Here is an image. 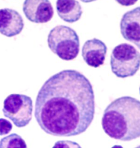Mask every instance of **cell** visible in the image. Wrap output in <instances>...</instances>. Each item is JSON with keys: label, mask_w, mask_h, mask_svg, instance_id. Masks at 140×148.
Here are the masks:
<instances>
[{"label": "cell", "mask_w": 140, "mask_h": 148, "mask_svg": "<svg viewBox=\"0 0 140 148\" xmlns=\"http://www.w3.org/2000/svg\"></svg>", "instance_id": "15"}, {"label": "cell", "mask_w": 140, "mask_h": 148, "mask_svg": "<svg viewBox=\"0 0 140 148\" xmlns=\"http://www.w3.org/2000/svg\"><path fill=\"white\" fill-rule=\"evenodd\" d=\"M80 1H81L82 2H84V3H90V2H92L95 1L97 0H80Z\"/></svg>", "instance_id": "14"}, {"label": "cell", "mask_w": 140, "mask_h": 148, "mask_svg": "<svg viewBox=\"0 0 140 148\" xmlns=\"http://www.w3.org/2000/svg\"><path fill=\"white\" fill-rule=\"evenodd\" d=\"M120 5L123 6H133L135 5L138 0H115Z\"/></svg>", "instance_id": "13"}, {"label": "cell", "mask_w": 140, "mask_h": 148, "mask_svg": "<svg viewBox=\"0 0 140 148\" xmlns=\"http://www.w3.org/2000/svg\"><path fill=\"white\" fill-rule=\"evenodd\" d=\"M22 10L28 21L37 24L47 23L54 16L49 0H25Z\"/></svg>", "instance_id": "6"}, {"label": "cell", "mask_w": 140, "mask_h": 148, "mask_svg": "<svg viewBox=\"0 0 140 148\" xmlns=\"http://www.w3.org/2000/svg\"><path fill=\"white\" fill-rule=\"evenodd\" d=\"M94 115L92 85L76 70H64L52 75L36 97L35 119L43 131L53 136L72 137L83 133Z\"/></svg>", "instance_id": "1"}, {"label": "cell", "mask_w": 140, "mask_h": 148, "mask_svg": "<svg viewBox=\"0 0 140 148\" xmlns=\"http://www.w3.org/2000/svg\"><path fill=\"white\" fill-rule=\"evenodd\" d=\"M56 8L59 17L67 23L77 22L83 14L82 6L77 0H57Z\"/></svg>", "instance_id": "10"}, {"label": "cell", "mask_w": 140, "mask_h": 148, "mask_svg": "<svg viewBox=\"0 0 140 148\" xmlns=\"http://www.w3.org/2000/svg\"><path fill=\"white\" fill-rule=\"evenodd\" d=\"M101 124L113 139L128 142L140 138V100L128 96L114 100L105 110Z\"/></svg>", "instance_id": "2"}, {"label": "cell", "mask_w": 140, "mask_h": 148, "mask_svg": "<svg viewBox=\"0 0 140 148\" xmlns=\"http://www.w3.org/2000/svg\"><path fill=\"white\" fill-rule=\"evenodd\" d=\"M47 42L51 51L63 60L71 61L78 55V35L69 27L60 25L52 29L48 36Z\"/></svg>", "instance_id": "3"}, {"label": "cell", "mask_w": 140, "mask_h": 148, "mask_svg": "<svg viewBox=\"0 0 140 148\" xmlns=\"http://www.w3.org/2000/svg\"><path fill=\"white\" fill-rule=\"evenodd\" d=\"M107 51V47L103 41L93 38L85 42L82 47V56L88 66L97 68L104 63Z\"/></svg>", "instance_id": "8"}, {"label": "cell", "mask_w": 140, "mask_h": 148, "mask_svg": "<svg viewBox=\"0 0 140 148\" xmlns=\"http://www.w3.org/2000/svg\"><path fill=\"white\" fill-rule=\"evenodd\" d=\"M24 27V20L17 11L3 8L0 10V33L8 38L19 34Z\"/></svg>", "instance_id": "9"}, {"label": "cell", "mask_w": 140, "mask_h": 148, "mask_svg": "<svg viewBox=\"0 0 140 148\" xmlns=\"http://www.w3.org/2000/svg\"><path fill=\"white\" fill-rule=\"evenodd\" d=\"M120 29L124 38L133 43L140 50V7L124 14Z\"/></svg>", "instance_id": "7"}, {"label": "cell", "mask_w": 140, "mask_h": 148, "mask_svg": "<svg viewBox=\"0 0 140 148\" xmlns=\"http://www.w3.org/2000/svg\"><path fill=\"white\" fill-rule=\"evenodd\" d=\"M110 65L113 73L118 78L133 77L140 68V52L129 44H119L112 51Z\"/></svg>", "instance_id": "4"}, {"label": "cell", "mask_w": 140, "mask_h": 148, "mask_svg": "<svg viewBox=\"0 0 140 148\" xmlns=\"http://www.w3.org/2000/svg\"><path fill=\"white\" fill-rule=\"evenodd\" d=\"M26 148L27 145L19 135L13 133L0 140V148Z\"/></svg>", "instance_id": "11"}, {"label": "cell", "mask_w": 140, "mask_h": 148, "mask_svg": "<svg viewBox=\"0 0 140 148\" xmlns=\"http://www.w3.org/2000/svg\"><path fill=\"white\" fill-rule=\"evenodd\" d=\"M32 100L26 95L12 94L4 100L2 109L4 116L18 128L28 125L32 120Z\"/></svg>", "instance_id": "5"}, {"label": "cell", "mask_w": 140, "mask_h": 148, "mask_svg": "<svg viewBox=\"0 0 140 148\" xmlns=\"http://www.w3.org/2000/svg\"><path fill=\"white\" fill-rule=\"evenodd\" d=\"M13 128V125L9 121L0 119V136H5L8 134Z\"/></svg>", "instance_id": "12"}]
</instances>
